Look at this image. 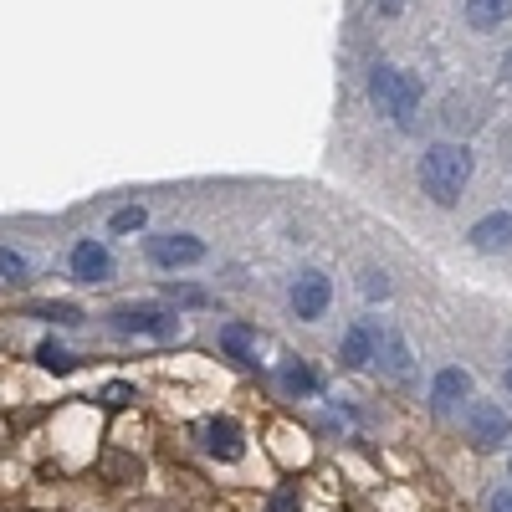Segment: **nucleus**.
<instances>
[{
    "label": "nucleus",
    "instance_id": "nucleus-1",
    "mask_svg": "<svg viewBox=\"0 0 512 512\" xmlns=\"http://www.w3.org/2000/svg\"><path fill=\"white\" fill-rule=\"evenodd\" d=\"M472 180V149L466 144H431L420 159V190L436 205H456Z\"/></svg>",
    "mask_w": 512,
    "mask_h": 512
},
{
    "label": "nucleus",
    "instance_id": "nucleus-2",
    "mask_svg": "<svg viewBox=\"0 0 512 512\" xmlns=\"http://www.w3.org/2000/svg\"><path fill=\"white\" fill-rule=\"evenodd\" d=\"M369 98L379 103V113H390L400 128H410V113H415V103H420V82H415L410 72H400V67H374Z\"/></svg>",
    "mask_w": 512,
    "mask_h": 512
},
{
    "label": "nucleus",
    "instance_id": "nucleus-3",
    "mask_svg": "<svg viewBox=\"0 0 512 512\" xmlns=\"http://www.w3.org/2000/svg\"><path fill=\"white\" fill-rule=\"evenodd\" d=\"M461 425H466V441H472L477 451H497L502 441H512V420H507V410L492 405V400H466Z\"/></svg>",
    "mask_w": 512,
    "mask_h": 512
},
{
    "label": "nucleus",
    "instance_id": "nucleus-4",
    "mask_svg": "<svg viewBox=\"0 0 512 512\" xmlns=\"http://www.w3.org/2000/svg\"><path fill=\"white\" fill-rule=\"evenodd\" d=\"M144 256H149L159 272H180V267L205 262V241L200 236H185V231H164V236H149L144 241Z\"/></svg>",
    "mask_w": 512,
    "mask_h": 512
},
{
    "label": "nucleus",
    "instance_id": "nucleus-5",
    "mask_svg": "<svg viewBox=\"0 0 512 512\" xmlns=\"http://www.w3.org/2000/svg\"><path fill=\"white\" fill-rule=\"evenodd\" d=\"M108 328L113 333H154V338H169V333H180V318H169L154 303H123V308L108 313Z\"/></svg>",
    "mask_w": 512,
    "mask_h": 512
},
{
    "label": "nucleus",
    "instance_id": "nucleus-6",
    "mask_svg": "<svg viewBox=\"0 0 512 512\" xmlns=\"http://www.w3.org/2000/svg\"><path fill=\"white\" fill-rule=\"evenodd\" d=\"M67 272L88 287H103V282H113V251L103 241H77L67 256Z\"/></svg>",
    "mask_w": 512,
    "mask_h": 512
},
{
    "label": "nucleus",
    "instance_id": "nucleus-7",
    "mask_svg": "<svg viewBox=\"0 0 512 512\" xmlns=\"http://www.w3.org/2000/svg\"><path fill=\"white\" fill-rule=\"evenodd\" d=\"M328 303H333V282L323 272H297V282H292V313L303 323H318L328 313Z\"/></svg>",
    "mask_w": 512,
    "mask_h": 512
},
{
    "label": "nucleus",
    "instance_id": "nucleus-8",
    "mask_svg": "<svg viewBox=\"0 0 512 512\" xmlns=\"http://www.w3.org/2000/svg\"><path fill=\"white\" fill-rule=\"evenodd\" d=\"M374 359L390 379H410V344L400 338V328H374Z\"/></svg>",
    "mask_w": 512,
    "mask_h": 512
},
{
    "label": "nucleus",
    "instance_id": "nucleus-9",
    "mask_svg": "<svg viewBox=\"0 0 512 512\" xmlns=\"http://www.w3.org/2000/svg\"><path fill=\"white\" fill-rule=\"evenodd\" d=\"M472 241L482 256H502V251H512V216L507 210H492V216H482L477 226H472Z\"/></svg>",
    "mask_w": 512,
    "mask_h": 512
},
{
    "label": "nucleus",
    "instance_id": "nucleus-10",
    "mask_svg": "<svg viewBox=\"0 0 512 512\" xmlns=\"http://www.w3.org/2000/svg\"><path fill=\"white\" fill-rule=\"evenodd\" d=\"M200 436H205V451H210V456H221V461H241V451H246L236 420H205V431H200Z\"/></svg>",
    "mask_w": 512,
    "mask_h": 512
},
{
    "label": "nucleus",
    "instance_id": "nucleus-11",
    "mask_svg": "<svg viewBox=\"0 0 512 512\" xmlns=\"http://www.w3.org/2000/svg\"><path fill=\"white\" fill-rule=\"evenodd\" d=\"M466 395H472V374H466V369H441L436 384H431V405H436V410H451V405H461Z\"/></svg>",
    "mask_w": 512,
    "mask_h": 512
},
{
    "label": "nucleus",
    "instance_id": "nucleus-12",
    "mask_svg": "<svg viewBox=\"0 0 512 512\" xmlns=\"http://www.w3.org/2000/svg\"><path fill=\"white\" fill-rule=\"evenodd\" d=\"M338 359H344V369H364L374 359V323H354L338 344Z\"/></svg>",
    "mask_w": 512,
    "mask_h": 512
},
{
    "label": "nucleus",
    "instance_id": "nucleus-13",
    "mask_svg": "<svg viewBox=\"0 0 512 512\" xmlns=\"http://www.w3.org/2000/svg\"><path fill=\"white\" fill-rule=\"evenodd\" d=\"M512 16V0H466V21H472L477 31H492Z\"/></svg>",
    "mask_w": 512,
    "mask_h": 512
},
{
    "label": "nucleus",
    "instance_id": "nucleus-14",
    "mask_svg": "<svg viewBox=\"0 0 512 512\" xmlns=\"http://www.w3.org/2000/svg\"><path fill=\"white\" fill-rule=\"evenodd\" d=\"M282 390H287V395H318L323 379H318L303 359H297V364H282Z\"/></svg>",
    "mask_w": 512,
    "mask_h": 512
},
{
    "label": "nucleus",
    "instance_id": "nucleus-15",
    "mask_svg": "<svg viewBox=\"0 0 512 512\" xmlns=\"http://www.w3.org/2000/svg\"><path fill=\"white\" fill-rule=\"evenodd\" d=\"M144 221H149V210H144V205H123V210H113L108 231H113V236H128V231H144Z\"/></svg>",
    "mask_w": 512,
    "mask_h": 512
},
{
    "label": "nucleus",
    "instance_id": "nucleus-16",
    "mask_svg": "<svg viewBox=\"0 0 512 512\" xmlns=\"http://www.w3.org/2000/svg\"><path fill=\"white\" fill-rule=\"evenodd\" d=\"M221 344H226V354H231V359H241V364H251V328H241V323H231V328L221 333Z\"/></svg>",
    "mask_w": 512,
    "mask_h": 512
},
{
    "label": "nucleus",
    "instance_id": "nucleus-17",
    "mask_svg": "<svg viewBox=\"0 0 512 512\" xmlns=\"http://www.w3.org/2000/svg\"><path fill=\"white\" fill-rule=\"evenodd\" d=\"M36 364H41V369H52V374H67V369H72V354H67L62 344H52V338H47V344L36 349Z\"/></svg>",
    "mask_w": 512,
    "mask_h": 512
},
{
    "label": "nucleus",
    "instance_id": "nucleus-18",
    "mask_svg": "<svg viewBox=\"0 0 512 512\" xmlns=\"http://www.w3.org/2000/svg\"><path fill=\"white\" fill-rule=\"evenodd\" d=\"M31 313H36V318H52V323H77V318H82L72 303H31Z\"/></svg>",
    "mask_w": 512,
    "mask_h": 512
},
{
    "label": "nucleus",
    "instance_id": "nucleus-19",
    "mask_svg": "<svg viewBox=\"0 0 512 512\" xmlns=\"http://www.w3.org/2000/svg\"><path fill=\"white\" fill-rule=\"evenodd\" d=\"M0 277H26V256L11 251V246H0Z\"/></svg>",
    "mask_w": 512,
    "mask_h": 512
},
{
    "label": "nucleus",
    "instance_id": "nucleus-20",
    "mask_svg": "<svg viewBox=\"0 0 512 512\" xmlns=\"http://www.w3.org/2000/svg\"><path fill=\"white\" fill-rule=\"evenodd\" d=\"M359 287H364V297H369V303H374V297H390V277H384V272H374V267L364 272V282H359Z\"/></svg>",
    "mask_w": 512,
    "mask_h": 512
},
{
    "label": "nucleus",
    "instance_id": "nucleus-21",
    "mask_svg": "<svg viewBox=\"0 0 512 512\" xmlns=\"http://www.w3.org/2000/svg\"><path fill=\"white\" fill-rule=\"evenodd\" d=\"M267 512H297V487H282V492L267 502Z\"/></svg>",
    "mask_w": 512,
    "mask_h": 512
},
{
    "label": "nucleus",
    "instance_id": "nucleus-22",
    "mask_svg": "<svg viewBox=\"0 0 512 512\" xmlns=\"http://www.w3.org/2000/svg\"><path fill=\"white\" fill-rule=\"evenodd\" d=\"M175 303H180V308H205L210 297H205L200 287H180V292H175Z\"/></svg>",
    "mask_w": 512,
    "mask_h": 512
},
{
    "label": "nucleus",
    "instance_id": "nucleus-23",
    "mask_svg": "<svg viewBox=\"0 0 512 512\" xmlns=\"http://www.w3.org/2000/svg\"><path fill=\"white\" fill-rule=\"evenodd\" d=\"M487 512H512V487H497V492L487 497Z\"/></svg>",
    "mask_w": 512,
    "mask_h": 512
},
{
    "label": "nucleus",
    "instance_id": "nucleus-24",
    "mask_svg": "<svg viewBox=\"0 0 512 512\" xmlns=\"http://www.w3.org/2000/svg\"><path fill=\"white\" fill-rule=\"evenodd\" d=\"M103 400H108V405H128V400H134V390H128V384H108Z\"/></svg>",
    "mask_w": 512,
    "mask_h": 512
},
{
    "label": "nucleus",
    "instance_id": "nucleus-25",
    "mask_svg": "<svg viewBox=\"0 0 512 512\" xmlns=\"http://www.w3.org/2000/svg\"><path fill=\"white\" fill-rule=\"evenodd\" d=\"M374 6H379V16H395V11L405 6V0H374Z\"/></svg>",
    "mask_w": 512,
    "mask_h": 512
},
{
    "label": "nucleus",
    "instance_id": "nucleus-26",
    "mask_svg": "<svg viewBox=\"0 0 512 512\" xmlns=\"http://www.w3.org/2000/svg\"><path fill=\"white\" fill-rule=\"evenodd\" d=\"M502 384H507V395H512V364H507V374H502Z\"/></svg>",
    "mask_w": 512,
    "mask_h": 512
},
{
    "label": "nucleus",
    "instance_id": "nucleus-27",
    "mask_svg": "<svg viewBox=\"0 0 512 512\" xmlns=\"http://www.w3.org/2000/svg\"><path fill=\"white\" fill-rule=\"evenodd\" d=\"M502 72H507V77H512V52H507V62H502Z\"/></svg>",
    "mask_w": 512,
    "mask_h": 512
}]
</instances>
